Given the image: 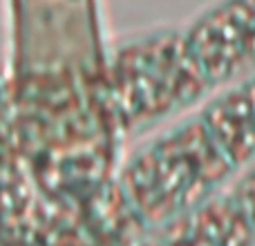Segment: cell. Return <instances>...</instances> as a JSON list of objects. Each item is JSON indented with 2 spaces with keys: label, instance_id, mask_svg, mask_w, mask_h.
I'll return each mask as SVG.
<instances>
[{
  "label": "cell",
  "instance_id": "1",
  "mask_svg": "<svg viewBox=\"0 0 255 246\" xmlns=\"http://www.w3.org/2000/svg\"><path fill=\"white\" fill-rule=\"evenodd\" d=\"M103 0H7L2 72L18 157L45 204L99 217L126 152Z\"/></svg>",
  "mask_w": 255,
  "mask_h": 246
},
{
  "label": "cell",
  "instance_id": "2",
  "mask_svg": "<svg viewBox=\"0 0 255 246\" xmlns=\"http://www.w3.org/2000/svg\"><path fill=\"white\" fill-rule=\"evenodd\" d=\"M22 179H25V168H22V161L16 150V141H13L7 92H4V81L0 74V190L11 184H18Z\"/></svg>",
  "mask_w": 255,
  "mask_h": 246
}]
</instances>
